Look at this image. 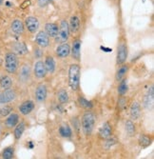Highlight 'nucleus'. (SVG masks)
<instances>
[{"instance_id":"nucleus-1","label":"nucleus","mask_w":154,"mask_h":159,"mask_svg":"<svg viewBox=\"0 0 154 159\" xmlns=\"http://www.w3.org/2000/svg\"><path fill=\"white\" fill-rule=\"evenodd\" d=\"M81 67L79 64H72L68 68V86L73 91H78L80 87Z\"/></svg>"},{"instance_id":"nucleus-2","label":"nucleus","mask_w":154,"mask_h":159,"mask_svg":"<svg viewBox=\"0 0 154 159\" xmlns=\"http://www.w3.org/2000/svg\"><path fill=\"white\" fill-rule=\"evenodd\" d=\"M82 129H83V133L86 136H90L94 129L95 125V115L91 111H86L83 114L82 116Z\"/></svg>"},{"instance_id":"nucleus-3","label":"nucleus","mask_w":154,"mask_h":159,"mask_svg":"<svg viewBox=\"0 0 154 159\" xmlns=\"http://www.w3.org/2000/svg\"><path fill=\"white\" fill-rule=\"evenodd\" d=\"M5 70L9 74H15L18 67H19V61L18 57L15 52H8L5 55V62H4Z\"/></svg>"},{"instance_id":"nucleus-4","label":"nucleus","mask_w":154,"mask_h":159,"mask_svg":"<svg viewBox=\"0 0 154 159\" xmlns=\"http://www.w3.org/2000/svg\"><path fill=\"white\" fill-rule=\"evenodd\" d=\"M69 29H68V24L67 20H62L60 25H59V31H58V34L55 37V40H56L57 43H65L68 41V37H69Z\"/></svg>"},{"instance_id":"nucleus-5","label":"nucleus","mask_w":154,"mask_h":159,"mask_svg":"<svg viewBox=\"0 0 154 159\" xmlns=\"http://www.w3.org/2000/svg\"><path fill=\"white\" fill-rule=\"evenodd\" d=\"M128 46L125 42H120L117 48V56H116V63L117 65H122L128 58Z\"/></svg>"},{"instance_id":"nucleus-6","label":"nucleus","mask_w":154,"mask_h":159,"mask_svg":"<svg viewBox=\"0 0 154 159\" xmlns=\"http://www.w3.org/2000/svg\"><path fill=\"white\" fill-rule=\"evenodd\" d=\"M24 25H25V28L28 30V32L31 34H36L40 27L39 20L35 16H28L25 19Z\"/></svg>"},{"instance_id":"nucleus-7","label":"nucleus","mask_w":154,"mask_h":159,"mask_svg":"<svg viewBox=\"0 0 154 159\" xmlns=\"http://www.w3.org/2000/svg\"><path fill=\"white\" fill-rule=\"evenodd\" d=\"M34 96H35V100L38 103H45V101L47 99L48 96V90H47V86L45 84H38L36 89H35V93H34Z\"/></svg>"},{"instance_id":"nucleus-8","label":"nucleus","mask_w":154,"mask_h":159,"mask_svg":"<svg viewBox=\"0 0 154 159\" xmlns=\"http://www.w3.org/2000/svg\"><path fill=\"white\" fill-rule=\"evenodd\" d=\"M15 98H16V93L15 90H12L11 88L4 90L2 93H0V105L9 104L12 102Z\"/></svg>"},{"instance_id":"nucleus-9","label":"nucleus","mask_w":154,"mask_h":159,"mask_svg":"<svg viewBox=\"0 0 154 159\" xmlns=\"http://www.w3.org/2000/svg\"><path fill=\"white\" fill-rule=\"evenodd\" d=\"M47 70L44 64V61L42 60H38L34 63L33 66V75L36 78L38 79H42V78H45L47 75Z\"/></svg>"},{"instance_id":"nucleus-10","label":"nucleus","mask_w":154,"mask_h":159,"mask_svg":"<svg viewBox=\"0 0 154 159\" xmlns=\"http://www.w3.org/2000/svg\"><path fill=\"white\" fill-rule=\"evenodd\" d=\"M34 42L40 48H47L50 45V37L44 31H40L35 35Z\"/></svg>"},{"instance_id":"nucleus-11","label":"nucleus","mask_w":154,"mask_h":159,"mask_svg":"<svg viewBox=\"0 0 154 159\" xmlns=\"http://www.w3.org/2000/svg\"><path fill=\"white\" fill-rule=\"evenodd\" d=\"M32 69L29 64H23L19 71V80L23 83H27L31 80Z\"/></svg>"},{"instance_id":"nucleus-12","label":"nucleus","mask_w":154,"mask_h":159,"mask_svg":"<svg viewBox=\"0 0 154 159\" xmlns=\"http://www.w3.org/2000/svg\"><path fill=\"white\" fill-rule=\"evenodd\" d=\"M153 105H154V90H153V87L151 86L144 97L143 106L146 110L150 111L153 109Z\"/></svg>"},{"instance_id":"nucleus-13","label":"nucleus","mask_w":154,"mask_h":159,"mask_svg":"<svg viewBox=\"0 0 154 159\" xmlns=\"http://www.w3.org/2000/svg\"><path fill=\"white\" fill-rule=\"evenodd\" d=\"M55 53L59 58H67L71 54V46L67 42L60 43V45L57 46L56 50H55Z\"/></svg>"},{"instance_id":"nucleus-14","label":"nucleus","mask_w":154,"mask_h":159,"mask_svg":"<svg viewBox=\"0 0 154 159\" xmlns=\"http://www.w3.org/2000/svg\"><path fill=\"white\" fill-rule=\"evenodd\" d=\"M81 44L82 41L80 39H75L71 48V54L73 58L76 61L81 60Z\"/></svg>"},{"instance_id":"nucleus-15","label":"nucleus","mask_w":154,"mask_h":159,"mask_svg":"<svg viewBox=\"0 0 154 159\" xmlns=\"http://www.w3.org/2000/svg\"><path fill=\"white\" fill-rule=\"evenodd\" d=\"M35 108V103L33 100H26L19 106V111L23 115L30 114Z\"/></svg>"},{"instance_id":"nucleus-16","label":"nucleus","mask_w":154,"mask_h":159,"mask_svg":"<svg viewBox=\"0 0 154 159\" xmlns=\"http://www.w3.org/2000/svg\"><path fill=\"white\" fill-rule=\"evenodd\" d=\"M58 31H59V26L56 23H52V22H49L45 24V33L48 34L49 37L51 38H55L58 34Z\"/></svg>"},{"instance_id":"nucleus-17","label":"nucleus","mask_w":154,"mask_h":159,"mask_svg":"<svg viewBox=\"0 0 154 159\" xmlns=\"http://www.w3.org/2000/svg\"><path fill=\"white\" fill-rule=\"evenodd\" d=\"M11 32L16 34V35H21L24 33L25 30V25L20 19H15L11 24Z\"/></svg>"},{"instance_id":"nucleus-18","label":"nucleus","mask_w":154,"mask_h":159,"mask_svg":"<svg viewBox=\"0 0 154 159\" xmlns=\"http://www.w3.org/2000/svg\"><path fill=\"white\" fill-rule=\"evenodd\" d=\"M19 123V115L15 112H11L7 115V118L5 120V126L9 129L15 128Z\"/></svg>"},{"instance_id":"nucleus-19","label":"nucleus","mask_w":154,"mask_h":159,"mask_svg":"<svg viewBox=\"0 0 154 159\" xmlns=\"http://www.w3.org/2000/svg\"><path fill=\"white\" fill-rule=\"evenodd\" d=\"M68 29H69V33L71 34H76L79 29H80V19L77 16H73L69 19V22H68Z\"/></svg>"},{"instance_id":"nucleus-20","label":"nucleus","mask_w":154,"mask_h":159,"mask_svg":"<svg viewBox=\"0 0 154 159\" xmlns=\"http://www.w3.org/2000/svg\"><path fill=\"white\" fill-rule=\"evenodd\" d=\"M141 106H140V104L137 102V101H135V102H133L130 108V117L131 119L133 120H137L140 118V116H141Z\"/></svg>"},{"instance_id":"nucleus-21","label":"nucleus","mask_w":154,"mask_h":159,"mask_svg":"<svg viewBox=\"0 0 154 159\" xmlns=\"http://www.w3.org/2000/svg\"><path fill=\"white\" fill-rule=\"evenodd\" d=\"M112 134V129H111L109 123H105L99 129V137L101 139H108Z\"/></svg>"},{"instance_id":"nucleus-22","label":"nucleus","mask_w":154,"mask_h":159,"mask_svg":"<svg viewBox=\"0 0 154 159\" xmlns=\"http://www.w3.org/2000/svg\"><path fill=\"white\" fill-rule=\"evenodd\" d=\"M46 70H47V73L49 74H53L55 71V69H56V63H55L54 58L51 55H47L45 61H44Z\"/></svg>"},{"instance_id":"nucleus-23","label":"nucleus","mask_w":154,"mask_h":159,"mask_svg":"<svg viewBox=\"0 0 154 159\" xmlns=\"http://www.w3.org/2000/svg\"><path fill=\"white\" fill-rule=\"evenodd\" d=\"M58 132L60 134V135L64 138H71L73 135V131H72V128L68 126V124L64 123L62 125H60L59 129H58Z\"/></svg>"},{"instance_id":"nucleus-24","label":"nucleus","mask_w":154,"mask_h":159,"mask_svg":"<svg viewBox=\"0 0 154 159\" xmlns=\"http://www.w3.org/2000/svg\"><path fill=\"white\" fill-rule=\"evenodd\" d=\"M128 71H129V66H128V65H124V64H122V65L119 67V69L117 70V71H116L115 80H116L117 82L121 81L123 78L125 77V75H127V74H128Z\"/></svg>"},{"instance_id":"nucleus-25","label":"nucleus","mask_w":154,"mask_h":159,"mask_svg":"<svg viewBox=\"0 0 154 159\" xmlns=\"http://www.w3.org/2000/svg\"><path fill=\"white\" fill-rule=\"evenodd\" d=\"M25 129H26V124L25 122H20L18 123L15 127V131H13V136H15V140H19L24 132H25Z\"/></svg>"},{"instance_id":"nucleus-26","label":"nucleus","mask_w":154,"mask_h":159,"mask_svg":"<svg viewBox=\"0 0 154 159\" xmlns=\"http://www.w3.org/2000/svg\"><path fill=\"white\" fill-rule=\"evenodd\" d=\"M12 87V79L9 75H2L0 77V88L3 90L11 89Z\"/></svg>"},{"instance_id":"nucleus-27","label":"nucleus","mask_w":154,"mask_h":159,"mask_svg":"<svg viewBox=\"0 0 154 159\" xmlns=\"http://www.w3.org/2000/svg\"><path fill=\"white\" fill-rule=\"evenodd\" d=\"M129 88H128V79L123 78L121 81H119V85H118V93L121 96H124L125 93H127Z\"/></svg>"},{"instance_id":"nucleus-28","label":"nucleus","mask_w":154,"mask_h":159,"mask_svg":"<svg viewBox=\"0 0 154 159\" xmlns=\"http://www.w3.org/2000/svg\"><path fill=\"white\" fill-rule=\"evenodd\" d=\"M57 99L60 104H67L68 102V93L66 90L61 89L57 92Z\"/></svg>"},{"instance_id":"nucleus-29","label":"nucleus","mask_w":154,"mask_h":159,"mask_svg":"<svg viewBox=\"0 0 154 159\" xmlns=\"http://www.w3.org/2000/svg\"><path fill=\"white\" fill-rule=\"evenodd\" d=\"M151 141H152V139H151L149 136L145 135V134L140 135V137H139V139H138L139 145L141 146L143 149H146V148H147L148 146H150Z\"/></svg>"},{"instance_id":"nucleus-30","label":"nucleus","mask_w":154,"mask_h":159,"mask_svg":"<svg viewBox=\"0 0 154 159\" xmlns=\"http://www.w3.org/2000/svg\"><path fill=\"white\" fill-rule=\"evenodd\" d=\"M78 104H79V106L81 108L86 109V110H90L92 108V106H93L90 101L87 100L85 97H83V96L78 97Z\"/></svg>"},{"instance_id":"nucleus-31","label":"nucleus","mask_w":154,"mask_h":159,"mask_svg":"<svg viewBox=\"0 0 154 159\" xmlns=\"http://www.w3.org/2000/svg\"><path fill=\"white\" fill-rule=\"evenodd\" d=\"M125 132H127L128 135L130 136H133L135 134V125L131 120H128L125 124Z\"/></svg>"},{"instance_id":"nucleus-32","label":"nucleus","mask_w":154,"mask_h":159,"mask_svg":"<svg viewBox=\"0 0 154 159\" xmlns=\"http://www.w3.org/2000/svg\"><path fill=\"white\" fill-rule=\"evenodd\" d=\"M3 159H11L15 156V149L12 147H7L3 150L1 154Z\"/></svg>"},{"instance_id":"nucleus-33","label":"nucleus","mask_w":154,"mask_h":159,"mask_svg":"<svg viewBox=\"0 0 154 159\" xmlns=\"http://www.w3.org/2000/svg\"><path fill=\"white\" fill-rule=\"evenodd\" d=\"M13 49H15V51L17 53H19V54H25V53L28 52L26 45L23 44V43H21V42L15 43V44L13 45Z\"/></svg>"},{"instance_id":"nucleus-34","label":"nucleus","mask_w":154,"mask_h":159,"mask_svg":"<svg viewBox=\"0 0 154 159\" xmlns=\"http://www.w3.org/2000/svg\"><path fill=\"white\" fill-rule=\"evenodd\" d=\"M12 110L13 109L11 106H4L3 108L0 109V116H7L11 112Z\"/></svg>"},{"instance_id":"nucleus-35","label":"nucleus","mask_w":154,"mask_h":159,"mask_svg":"<svg viewBox=\"0 0 154 159\" xmlns=\"http://www.w3.org/2000/svg\"><path fill=\"white\" fill-rule=\"evenodd\" d=\"M125 105H127V99H125L124 96H121V98L118 100V107L120 110H123Z\"/></svg>"},{"instance_id":"nucleus-36","label":"nucleus","mask_w":154,"mask_h":159,"mask_svg":"<svg viewBox=\"0 0 154 159\" xmlns=\"http://www.w3.org/2000/svg\"><path fill=\"white\" fill-rule=\"evenodd\" d=\"M51 1H52V0H37L38 5L40 7H45V6L49 5Z\"/></svg>"},{"instance_id":"nucleus-37","label":"nucleus","mask_w":154,"mask_h":159,"mask_svg":"<svg viewBox=\"0 0 154 159\" xmlns=\"http://www.w3.org/2000/svg\"><path fill=\"white\" fill-rule=\"evenodd\" d=\"M3 2H4V0H0V6L3 4Z\"/></svg>"},{"instance_id":"nucleus-38","label":"nucleus","mask_w":154,"mask_h":159,"mask_svg":"<svg viewBox=\"0 0 154 159\" xmlns=\"http://www.w3.org/2000/svg\"><path fill=\"white\" fill-rule=\"evenodd\" d=\"M1 131H2V126H1V124H0V134H1Z\"/></svg>"}]
</instances>
